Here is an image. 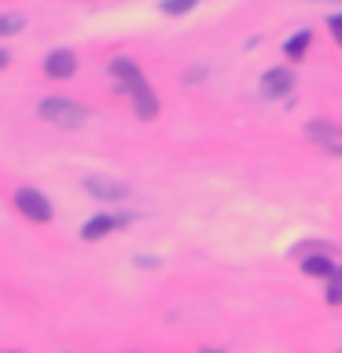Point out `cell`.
Returning a JSON list of instances; mask_svg holds the SVG:
<instances>
[{"instance_id":"cell-11","label":"cell","mask_w":342,"mask_h":353,"mask_svg":"<svg viewBox=\"0 0 342 353\" xmlns=\"http://www.w3.org/2000/svg\"><path fill=\"white\" fill-rule=\"evenodd\" d=\"M26 26L19 15H0V37H15V33Z\"/></svg>"},{"instance_id":"cell-8","label":"cell","mask_w":342,"mask_h":353,"mask_svg":"<svg viewBox=\"0 0 342 353\" xmlns=\"http://www.w3.org/2000/svg\"><path fill=\"white\" fill-rule=\"evenodd\" d=\"M302 272L305 276H324V280H331V276L339 272V265L328 258V254H309V258H302Z\"/></svg>"},{"instance_id":"cell-6","label":"cell","mask_w":342,"mask_h":353,"mask_svg":"<svg viewBox=\"0 0 342 353\" xmlns=\"http://www.w3.org/2000/svg\"><path fill=\"white\" fill-rule=\"evenodd\" d=\"M85 192L99 203H118V199L129 195V188L121 181H110V176H85Z\"/></svg>"},{"instance_id":"cell-14","label":"cell","mask_w":342,"mask_h":353,"mask_svg":"<svg viewBox=\"0 0 342 353\" xmlns=\"http://www.w3.org/2000/svg\"><path fill=\"white\" fill-rule=\"evenodd\" d=\"M184 81H188V85H192V81H203V70H188Z\"/></svg>"},{"instance_id":"cell-16","label":"cell","mask_w":342,"mask_h":353,"mask_svg":"<svg viewBox=\"0 0 342 353\" xmlns=\"http://www.w3.org/2000/svg\"><path fill=\"white\" fill-rule=\"evenodd\" d=\"M8 353H19V350H8Z\"/></svg>"},{"instance_id":"cell-1","label":"cell","mask_w":342,"mask_h":353,"mask_svg":"<svg viewBox=\"0 0 342 353\" xmlns=\"http://www.w3.org/2000/svg\"><path fill=\"white\" fill-rule=\"evenodd\" d=\"M110 77L118 81V92H125V96L132 99V110H137L140 121L159 118V96H154V88L148 85V77L140 74L137 63L125 59V55L110 59Z\"/></svg>"},{"instance_id":"cell-3","label":"cell","mask_w":342,"mask_h":353,"mask_svg":"<svg viewBox=\"0 0 342 353\" xmlns=\"http://www.w3.org/2000/svg\"><path fill=\"white\" fill-rule=\"evenodd\" d=\"M11 203H15V210L30 221V225H48V221L55 217V210H52V203H48V195L37 192V188H19Z\"/></svg>"},{"instance_id":"cell-5","label":"cell","mask_w":342,"mask_h":353,"mask_svg":"<svg viewBox=\"0 0 342 353\" xmlns=\"http://www.w3.org/2000/svg\"><path fill=\"white\" fill-rule=\"evenodd\" d=\"M125 225H129V214H96L81 225V239L96 243V239H103V236H110V232H118Z\"/></svg>"},{"instance_id":"cell-13","label":"cell","mask_w":342,"mask_h":353,"mask_svg":"<svg viewBox=\"0 0 342 353\" xmlns=\"http://www.w3.org/2000/svg\"><path fill=\"white\" fill-rule=\"evenodd\" d=\"M328 30H331V37H335V41H339V48H342V11L328 15Z\"/></svg>"},{"instance_id":"cell-2","label":"cell","mask_w":342,"mask_h":353,"mask_svg":"<svg viewBox=\"0 0 342 353\" xmlns=\"http://www.w3.org/2000/svg\"><path fill=\"white\" fill-rule=\"evenodd\" d=\"M37 118L52 121V125H63V129H77V125H85L88 107L74 103V99H66V96H48V99L37 107Z\"/></svg>"},{"instance_id":"cell-7","label":"cell","mask_w":342,"mask_h":353,"mask_svg":"<svg viewBox=\"0 0 342 353\" xmlns=\"http://www.w3.org/2000/svg\"><path fill=\"white\" fill-rule=\"evenodd\" d=\"M77 70V55L70 48H55L48 52V59H44V74L52 77V81H66V77H74Z\"/></svg>"},{"instance_id":"cell-15","label":"cell","mask_w":342,"mask_h":353,"mask_svg":"<svg viewBox=\"0 0 342 353\" xmlns=\"http://www.w3.org/2000/svg\"><path fill=\"white\" fill-rule=\"evenodd\" d=\"M8 63H11V55H8L4 48H0V70H4V66H8Z\"/></svg>"},{"instance_id":"cell-4","label":"cell","mask_w":342,"mask_h":353,"mask_svg":"<svg viewBox=\"0 0 342 353\" xmlns=\"http://www.w3.org/2000/svg\"><path fill=\"white\" fill-rule=\"evenodd\" d=\"M294 81L298 77H294L291 66H272V70L261 74V96L265 99H283V96H291Z\"/></svg>"},{"instance_id":"cell-9","label":"cell","mask_w":342,"mask_h":353,"mask_svg":"<svg viewBox=\"0 0 342 353\" xmlns=\"http://www.w3.org/2000/svg\"><path fill=\"white\" fill-rule=\"evenodd\" d=\"M309 44H313V33H309V30H298V33H294V37H291V41H287V44H283V52H287V59H302V55H305V48H309Z\"/></svg>"},{"instance_id":"cell-12","label":"cell","mask_w":342,"mask_h":353,"mask_svg":"<svg viewBox=\"0 0 342 353\" xmlns=\"http://www.w3.org/2000/svg\"><path fill=\"white\" fill-rule=\"evenodd\" d=\"M199 0H162V11L165 15H184V11H192Z\"/></svg>"},{"instance_id":"cell-10","label":"cell","mask_w":342,"mask_h":353,"mask_svg":"<svg viewBox=\"0 0 342 353\" xmlns=\"http://www.w3.org/2000/svg\"><path fill=\"white\" fill-rule=\"evenodd\" d=\"M324 298H328V305H342V265H339V272L328 280V291H324Z\"/></svg>"}]
</instances>
